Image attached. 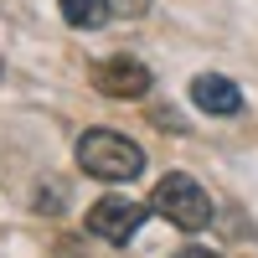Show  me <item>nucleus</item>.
I'll return each instance as SVG.
<instances>
[{"label":"nucleus","instance_id":"1","mask_svg":"<svg viewBox=\"0 0 258 258\" xmlns=\"http://www.w3.org/2000/svg\"><path fill=\"white\" fill-rule=\"evenodd\" d=\"M78 165L88 170L93 181H135L140 170H145V150L119 135V129H88V135L78 140Z\"/></svg>","mask_w":258,"mask_h":258},{"label":"nucleus","instance_id":"2","mask_svg":"<svg viewBox=\"0 0 258 258\" xmlns=\"http://www.w3.org/2000/svg\"><path fill=\"white\" fill-rule=\"evenodd\" d=\"M150 207H155L165 222H176L181 232H202V227L212 222V197H207V191L191 181V176H181V170L160 176V186H155V197H150Z\"/></svg>","mask_w":258,"mask_h":258},{"label":"nucleus","instance_id":"3","mask_svg":"<svg viewBox=\"0 0 258 258\" xmlns=\"http://www.w3.org/2000/svg\"><path fill=\"white\" fill-rule=\"evenodd\" d=\"M93 88H98L103 98H145V93H150V68L135 62L129 52L103 57L98 68H93Z\"/></svg>","mask_w":258,"mask_h":258},{"label":"nucleus","instance_id":"4","mask_svg":"<svg viewBox=\"0 0 258 258\" xmlns=\"http://www.w3.org/2000/svg\"><path fill=\"white\" fill-rule=\"evenodd\" d=\"M145 222V207L129 202V197H103L88 207V232H98L103 243H129Z\"/></svg>","mask_w":258,"mask_h":258},{"label":"nucleus","instance_id":"5","mask_svg":"<svg viewBox=\"0 0 258 258\" xmlns=\"http://www.w3.org/2000/svg\"><path fill=\"white\" fill-rule=\"evenodd\" d=\"M191 103H197L202 114H238L243 109V93L232 78H217V73H202L191 83Z\"/></svg>","mask_w":258,"mask_h":258},{"label":"nucleus","instance_id":"6","mask_svg":"<svg viewBox=\"0 0 258 258\" xmlns=\"http://www.w3.org/2000/svg\"><path fill=\"white\" fill-rule=\"evenodd\" d=\"M57 11L78 31H98L103 21H109V0H57Z\"/></svg>","mask_w":258,"mask_h":258},{"label":"nucleus","instance_id":"7","mask_svg":"<svg viewBox=\"0 0 258 258\" xmlns=\"http://www.w3.org/2000/svg\"><path fill=\"white\" fill-rule=\"evenodd\" d=\"M170 258H217L212 248H181V253H170Z\"/></svg>","mask_w":258,"mask_h":258}]
</instances>
